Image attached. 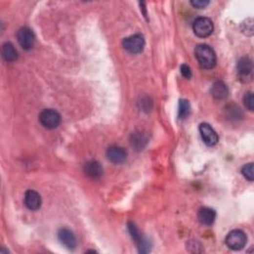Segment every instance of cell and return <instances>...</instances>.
<instances>
[{"mask_svg":"<svg viewBox=\"0 0 254 254\" xmlns=\"http://www.w3.org/2000/svg\"><path fill=\"white\" fill-rule=\"evenodd\" d=\"M84 170H85V174L88 178H90L92 180H99L104 175L103 167H102V165L98 161H89V162H87L85 165Z\"/></svg>","mask_w":254,"mask_h":254,"instance_id":"cell-13","label":"cell"},{"mask_svg":"<svg viewBox=\"0 0 254 254\" xmlns=\"http://www.w3.org/2000/svg\"><path fill=\"white\" fill-rule=\"evenodd\" d=\"M123 48L130 54L136 55L143 52L145 47V40L141 34H135L127 37L122 42Z\"/></svg>","mask_w":254,"mask_h":254,"instance_id":"cell-6","label":"cell"},{"mask_svg":"<svg viewBox=\"0 0 254 254\" xmlns=\"http://www.w3.org/2000/svg\"><path fill=\"white\" fill-rule=\"evenodd\" d=\"M24 204L30 211H37L41 208L42 198L34 190H28L24 196Z\"/></svg>","mask_w":254,"mask_h":254,"instance_id":"cell-10","label":"cell"},{"mask_svg":"<svg viewBox=\"0 0 254 254\" xmlns=\"http://www.w3.org/2000/svg\"><path fill=\"white\" fill-rule=\"evenodd\" d=\"M127 230H128V233H130L134 242L136 243L138 251L140 253H148L151 249L150 242L147 238H145V236L141 233V232L138 230V228L133 224V222L129 221L128 224H127Z\"/></svg>","mask_w":254,"mask_h":254,"instance_id":"cell-2","label":"cell"},{"mask_svg":"<svg viewBox=\"0 0 254 254\" xmlns=\"http://www.w3.org/2000/svg\"><path fill=\"white\" fill-rule=\"evenodd\" d=\"M199 130H200L201 137L206 145L212 147L217 144L218 135L209 123L206 122L201 123L199 126Z\"/></svg>","mask_w":254,"mask_h":254,"instance_id":"cell-8","label":"cell"},{"mask_svg":"<svg viewBox=\"0 0 254 254\" xmlns=\"http://www.w3.org/2000/svg\"><path fill=\"white\" fill-rule=\"evenodd\" d=\"M243 104L246 106V108L249 111L254 110V100H253V93L252 92H246L243 98Z\"/></svg>","mask_w":254,"mask_h":254,"instance_id":"cell-20","label":"cell"},{"mask_svg":"<svg viewBox=\"0 0 254 254\" xmlns=\"http://www.w3.org/2000/svg\"><path fill=\"white\" fill-rule=\"evenodd\" d=\"M181 74L186 79H190L193 75L192 70H190V68L188 65H186V64H183V65L181 66Z\"/></svg>","mask_w":254,"mask_h":254,"instance_id":"cell-21","label":"cell"},{"mask_svg":"<svg viewBox=\"0 0 254 254\" xmlns=\"http://www.w3.org/2000/svg\"><path fill=\"white\" fill-rule=\"evenodd\" d=\"M17 41L19 45L26 51L31 50L35 45V35L30 28L22 27L17 32Z\"/></svg>","mask_w":254,"mask_h":254,"instance_id":"cell-7","label":"cell"},{"mask_svg":"<svg viewBox=\"0 0 254 254\" xmlns=\"http://www.w3.org/2000/svg\"><path fill=\"white\" fill-rule=\"evenodd\" d=\"M190 5H193L195 8L203 9L210 4V1H206V0H195V1H190Z\"/></svg>","mask_w":254,"mask_h":254,"instance_id":"cell-22","label":"cell"},{"mask_svg":"<svg viewBox=\"0 0 254 254\" xmlns=\"http://www.w3.org/2000/svg\"><path fill=\"white\" fill-rule=\"evenodd\" d=\"M193 31L199 38H208L213 32V23L208 17H199L193 23Z\"/></svg>","mask_w":254,"mask_h":254,"instance_id":"cell-3","label":"cell"},{"mask_svg":"<svg viewBox=\"0 0 254 254\" xmlns=\"http://www.w3.org/2000/svg\"><path fill=\"white\" fill-rule=\"evenodd\" d=\"M236 69H237V73L241 80L251 79L252 72H253V65L249 58H247V57L240 58L237 62Z\"/></svg>","mask_w":254,"mask_h":254,"instance_id":"cell-12","label":"cell"},{"mask_svg":"<svg viewBox=\"0 0 254 254\" xmlns=\"http://www.w3.org/2000/svg\"><path fill=\"white\" fill-rule=\"evenodd\" d=\"M1 55L7 63L15 62L18 59V52L16 51L13 44H11L10 42H6L2 45Z\"/></svg>","mask_w":254,"mask_h":254,"instance_id":"cell-16","label":"cell"},{"mask_svg":"<svg viewBox=\"0 0 254 254\" xmlns=\"http://www.w3.org/2000/svg\"><path fill=\"white\" fill-rule=\"evenodd\" d=\"M211 93H212L213 99H215L217 101H222V100H225V99L228 98L229 88L224 82L216 81L212 85Z\"/></svg>","mask_w":254,"mask_h":254,"instance_id":"cell-14","label":"cell"},{"mask_svg":"<svg viewBox=\"0 0 254 254\" xmlns=\"http://www.w3.org/2000/svg\"><path fill=\"white\" fill-rule=\"evenodd\" d=\"M58 238L60 242L68 249H75L77 246V238L74 233L69 229H61L58 232Z\"/></svg>","mask_w":254,"mask_h":254,"instance_id":"cell-11","label":"cell"},{"mask_svg":"<svg viewBox=\"0 0 254 254\" xmlns=\"http://www.w3.org/2000/svg\"><path fill=\"white\" fill-rule=\"evenodd\" d=\"M253 163H249V164H246L243 166L242 170H241V173L243 175V177L248 180L249 182H253L254 180V175H253Z\"/></svg>","mask_w":254,"mask_h":254,"instance_id":"cell-18","label":"cell"},{"mask_svg":"<svg viewBox=\"0 0 254 254\" xmlns=\"http://www.w3.org/2000/svg\"><path fill=\"white\" fill-rule=\"evenodd\" d=\"M247 243V235L240 230L232 231L226 237V244L233 250H241Z\"/></svg>","mask_w":254,"mask_h":254,"instance_id":"cell-5","label":"cell"},{"mask_svg":"<svg viewBox=\"0 0 254 254\" xmlns=\"http://www.w3.org/2000/svg\"><path fill=\"white\" fill-rule=\"evenodd\" d=\"M196 58L200 66L205 70L214 68L216 64V56L213 49L207 44H200L195 49Z\"/></svg>","mask_w":254,"mask_h":254,"instance_id":"cell-1","label":"cell"},{"mask_svg":"<svg viewBox=\"0 0 254 254\" xmlns=\"http://www.w3.org/2000/svg\"><path fill=\"white\" fill-rule=\"evenodd\" d=\"M243 32L247 36L253 35V21H252L251 18L246 20V29L243 30Z\"/></svg>","mask_w":254,"mask_h":254,"instance_id":"cell-23","label":"cell"},{"mask_svg":"<svg viewBox=\"0 0 254 254\" xmlns=\"http://www.w3.org/2000/svg\"><path fill=\"white\" fill-rule=\"evenodd\" d=\"M147 140L145 139V136L142 134V133H136L132 136V140H131V143L133 145V147H139V148H142L144 146V144H146Z\"/></svg>","mask_w":254,"mask_h":254,"instance_id":"cell-19","label":"cell"},{"mask_svg":"<svg viewBox=\"0 0 254 254\" xmlns=\"http://www.w3.org/2000/svg\"><path fill=\"white\" fill-rule=\"evenodd\" d=\"M106 158L114 164H122L126 161L127 153L124 148L116 145H112L106 150Z\"/></svg>","mask_w":254,"mask_h":254,"instance_id":"cell-9","label":"cell"},{"mask_svg":"<svg viewBox=\"0 0 254 254\" xmlns=\"http://www.w3.org/2000/svg\"><path fill=\"white\" fill-rule=\"evenodd\" d=\"M40 123L47 129H55L61 124L62 117L55 109H44L39 115Z\"/></svg>","mask_w":254,"mask_h":254,"instance_id":"cell-4","label":"cell"},{"mask_svg":"<svg viewBox=\"0 0 254 254\" xmlns=\"http://www.w3.org/2000/svg\"><path fill=\"white\" fill-rule=\"evenodd\" d=\"M216 213L211 208H202L198 212V219L204 226H212L215 220Z\"/></svg>","mask_w":254,"mask_h":254,"instance_id":"cell-15","label":"cell"},{"mask_svg":"<svg viewBox=\"0 0 254 254\" xmlns=\"http://www.w3.org/2000/svg\"><path fill=\"white\" fill-rule=\"evenodd\" d=\"M190 113V106L187 100H180L179 102V109H178V117L181 120L186 119Z\"/></svg>","mask_w":254,"mask_h":254,"instance_id":"cell-17","label":"cell"}]
</instances>
